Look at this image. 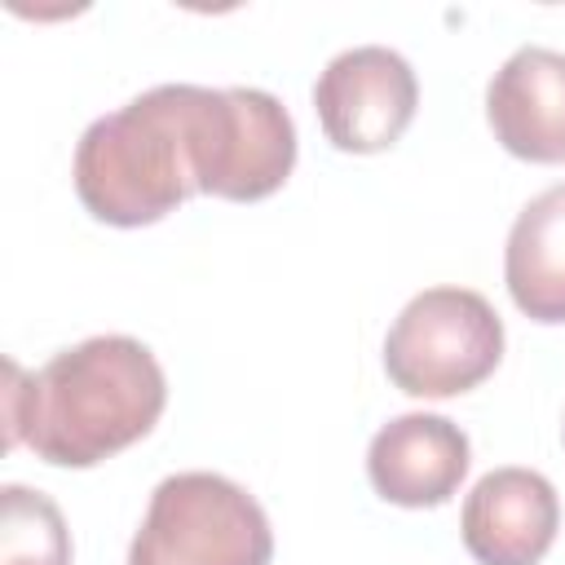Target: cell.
Masks as SVG:
<instances>
[{
    "label": "cell",
    "instance_id": "cell-7",
    "mask_svg": "<svg viewBox=\"0 0 565 565\" xmlns=\"http://www.w3.org/2000/svg\"><path fill=\"white\" fill-rule=\"evenodd\" d=\"M561 530V503L543 472L494 468L486 472L459 516L463 547L477 565H539Z\"/></svg>",
    "mask_w": 565,
    "mask_h": 565
},
{
    "label": "cell",
    "instance_id": "cell-11",
    "mask_svg": "<svg viewBox=\"0 0 565 565\" xmlns=\"http://www.w3.org/2000/svg\"><path fill=\"white\" fill-rule=\"evenodd\" d=\"M0 565H71V530L49 494L0 490Z\"/></svg>",
    "mask_w": 565,
    "mask_h": 565
},
{
    "label": "cell",
    "instance_id": "cell-8",
    "mask_svg": "<svg viewBox=\"0 0 565 565\" xmlns=\"http://www.w3.org/2000/svg\"><path fill=\"white\" fill-rule=\"evenodd\" d=\"M468 437L446 415L411 411L388 419L366 450V477L384 503L437 508L468 477Z\"/></svg>",
    "mask_w": 565,
    "mask_h": 565
},
{
    "label": "cell",
    "instance_id": "cell-10",
    "mask_svg": "<svg viewBox=\"0 0 565 565\" xmlns=\"http://www.w3.org/2000/svg\"><path fill=\"white\" fill-rule=\"evenodd\" d=\"M503 282L525 318L565 322V181L516 212L503 247Z\"/></svg>",
    "mask_w": 565,
    "mask_h": 565
},
{
    "label": "cell",
    "instance_id": "cell-3",
    "mask_svg": "<svg viewBox=\"0 0 565 565\" xmlns=\"http://www.w3.org/2000/svg\"><path fill=\"white\" fill-rule=\"evenodd\" d=\"M265 508L221 472H177L150 494L128 565H269Z\"/></svg>",
    "mask_w": 565,
    "mask_h": 565
},
{
    "label": "cell",
    "instance_id": "cell-5",
    "mask_svg": "<svg viewBox=\"0 0 565 565\" xmlns=\"http://www.w3.org/2000/svg\"><path fill=\"white\" fill-rule=\"evenodd\" d=\"M190 137L199 194L256 203L269 199L296 168V124L265 88L190 84Z\"/></svg>",
    "mask_w": 565,
    "mask_h": 565
},
{
    "label": "cell",
    "instance_id": "cell-4",
    "mask_svg": "<svg viewBox=\"0 0 565 565\" xmlns=\"http://www.w3.org/2000/svg\"><path fill=\"white\" fill-rule=\"evenodd\" d=\"M503 358V318L481 291L428 287L406 300L384 335V371L411 397L477 388Z\"/></svg>",
    "mask_w": 565,
    "mask_h": 565
},
{
    "label": "cell",
    "instance_id": "cell-9",
    "mask_svg": "<svg viewBox=\"0 0 565 565\" xmlns=\"http://www.w3.org/2000/svg\"><path fill=\"white\" fill-rule=\"evenodd\" d=\"M494 141L525 163H565V53L525 44L486 88Z\"/></svg>",
    "mask_w": 565,
    "mask_h": 565
},
{
    "label": "cell",
    "instance_id": "cell-6",
    "mask_svg": "<svg viewBox=\"0 0 565 565\" xmlns=\"http://www.w3.org/2000/svg\"><path fill=\"white\" fill-rule=\"evenodd\" d=\"M419 84L402 53L384 44L344 49L313 84V110L327 141L344 154L388 150L415 119Z\"/></svg>",
    "mask_w": 565,
    "mask_h": 565
},
{
    "label": "cell",
    "instance_id": "cell-1",
    "mask_svg": "<svg viewBox=\"0 0 565 565\" xmlns=\"http://www.w3.org/2000/svg\"><path fill=\"white\" fill-rule=\"evenodd\" d=\"M9 446L26 441L53 468H93L141 441L163 406L159 358L132 335H88L53 353L35 375L9 362Z\"/></svg>",
    "mask_w": 565,
    "mask_h": 565
},
{
    "label": "cell",
    "instance_id": "cell-2",
    "mask_svg": "<svg viewBox=\"0 0 565 565\" xmlns=\"http://www.w3.org/2000/svg\"><path fill=\"white\" fill-rule=\"evenodd\" d=\"M75 194L88 216L137 230L199 194L190 84H159L128 106L93 119L75 146Z\"/></svg>",
    "mask_w": 565,
    "mask_h": 565
}]
</instances>
